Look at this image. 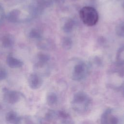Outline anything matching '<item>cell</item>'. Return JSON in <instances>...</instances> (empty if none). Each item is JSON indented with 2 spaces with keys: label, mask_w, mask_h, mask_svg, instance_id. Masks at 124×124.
<instances>
[{
  "label": "cell",
  "mask_w": 124,
  "mask_h": 124,
  "mask_svg": "<svg viewBox=\"0 0 124 124\" xmlns=\"http://www.w3.org/2000/svg\"><path fill=\"white\" fill-rule=\"evenodd\" d=\"M116 60L118 64L120 65L124 64V46L121 47L118 50Z\"/></svg>",
  "instance_id": "9"
},
{
  "label": "cell",
  "mask_w": 124,
  "mask_h": 124,
  "mask_svg": "<svg viewBox=\"0 0 124 124\" xmlns=\"http://www.w3.org/2000/svg\"><path fill=\"white\" fill-rule=\"evenodd\" d=\"M18 99L17 94L16 92H10L8 93L7 100L11 103H14L16 102Z\"/></svg>",
  "instance_id": "13"
},
{
  "label": "cell",
  "mask_w": 124,
  "mask_h": 124,
  "mask_svg": "<svg viewBox=\"0 0 124 124\" xmlns=\"http://www.w3.org/2000/svg\"><path fill=\"white\" fill-rule=\"evenodd\" d=\"M7 63L11 68H18L21 67L23 63L20 60L14 58L12 55L10 54L7 58Z\"/></svg>",
  "instance_id": "5"
},
{
  "label": "cell",
  "mask_w": 124,
  "mask_h": 124,
  "mask_svg": "<svg viewBox=\"0 0 124 124\" xmlns=\"http://www.w3.org/2000/svg\"><path fill=\"white\" fill-rule=\"evenodd\" d=\"M75 25V21L70 18L67 19L62 25V29L65 32H70L72 31Z\"/></svg>",
  "instance_id": "7"
},
{
  "label": "cell",
  "mask_w": 124,
  "mask_h": 124,
  "mask_svg": "<svg viewBox=\"0 0 124 124\" xmlns=\"http://www.w3.org/2000/svg\"><path fill=\"white\" fill-rule=\"evenodd\" d=\"M29 36L32 38L39 39L41 37L40 33L35 29H32L31 31L29 33Z\"/></svg>",
  "instance_id": "15"
},
{
  "label": "cell",
  "mask_w": 124,
  "mask_h": 124,
  "mask_svg": "<svg viewBox=\"0 0 124 124\" xmlns=\"http://www.w3.org/2000/svg\"><path fill=\"white\" fill-rule=\"evenodd\" d=\"M29 84L32 89H37L41 85V80L36 74H32L29 78Z\"/></svg>",
  "instance_id": "6"
},
{
  "label": "cell",
  "mask_w": 124,
  "mask_h": 124,
  "mask_svg": "<svg viewBox=\"0 0 124 124\" xmlns=\"http://www.w3.org/2000/svg\"><path fill=\"white\" fill-rule=\"evenodd\" d=\"M57 100L56 96L54 94H51L48 97L47 101L49 104H53L56 102Z\"/></svg>",
  "instance_id": "17"
},
{
  "label": "cell",
  "mask_w": 124,
  "mask_h": 124,
  "mask_svg": "<svg viewBox=\"0 0 124 124\" xmlns=\"http://www.w3.org/2000/svg\"><path fill=\"white\" fill-rule=\"evenodd\" d=\"M72 40L69 37H64L62 41V46L65 49H69L72 46Z\"/></svg>",
  "instance_id": "10"
},
{
  "label": "cell",
  "mask_w": 124,
  "mask_h": 124,
  "mask_svg": "<svg viewBox=\"0 0 124 124\" xmlns=\"http://www.w3.org/2000/svg\"><path fill=\"white\" fill-rule=\"evenodd\" d=\"M90 100L87 95L83 93H78L75 95L73 101L74 109L78 111H83L88 107Z\"/></svg>",
  "instance_id": "2"
},
{
  "label": "cell",
  "mask_w": 124,
  "mask_h": 124,
  "mask_svg": "<svg viewBox=\"0 0 124 124\" xmlns=\"http://www.w3.org/2000/svg\"><path fill=\"white\" fill-rule=\"evenodd\" d=\"M116 34L121 37H124V22L119 23L116 27Z\"/></svg>",
  "instance_id": "11"
},
{
  "label": "cell",
  "mask_w": 124,
  "mask_h": 124,
  "mask_svg": "<svg viewBox=\"0 0 124 124\" xmlns=\"http://www.w3.org/2000/svg\"><path fill=\"white\" fill-rule=\"evenodd\" d=\"M6 119L7 121L11 122L16 123V122L17 120L16 117V115L15 113L13 112H9L6 116Z\"/></svg>",
  "instance_id": "16"
},
{
  "label": "cell",
  "mask_w": 124,
  "mask_h": 124,
  "mask_svg": "<svg viewBox=\"0 0 124 124\" xmlns=\"http://www.w3.org/2000/svg\"><path fill=\"white\" fill-rule=\"evenodd\" d=\"M80 18L83 23L88 26H93L98 20V14L96 10L91 6H85L79 12Z\"/></svg>",
  "instance_id": "1"
},
{
  "label": "cell",
  "mask_w": 124,
  "mask_h": 124,
  "mask_svg": "<svg viewBox=\"0 0 124 124\" xmlns=\"http://www.w3.org/2000/svg\"></svg>",
  "instance_id": "19"
},
{
  "label": "cell",
  "mask_w": 124,
  "mask_h": 124,
  "mask_svg": "<svg viewBox=\"0 0 124 124\" xmlns=\"http://www.w3.org/2000/svg\"><path fill=\"white\" fill-rule=\"evenodd\" d=\"M20 14V11L18 10L15 9L9 12L7 16V19L11 22H16L17 21Z\"/></svg>",
  "instance_id": "8"
},
{
  "label": "cell",
  "mask_w": 124,
  "mask_h": 124,
  "mask_svg": "<svg viewBox=\"0 0 124 124\" xmlns=\"http://www.w3.org/2000/svg\"><path fill=\"white\" fill-rule=\"evenodd\" d=\"M88 71L87 65L81 61H77V63L74 66L72 78L76 80H81L86 76Z\"/></svg>",
  "instance_id": "3"
},
{
  "label": "cell",
  "mask_w": 124,
  "mask_h": 124,
  "mask_svg": "<svg viewBox=\"0 0 124 124\" xmlns=\"http://www.w3.org/2000/svg\"><path fill=\"white\" fill-rule=\"evenodd\" d=\"M6 76V72L3 69H0V80L4 79Z\"/></svg>",
  "instance_id": "18"
},
{
  "label": "cell",
  "mask_w": 124,
  "mask_h": 124,
  "mask_svg": "<svg viewBox=\"0 0 124 124\" xmlns=\"http://www.w3.org/2000/svg\"><path fill=\"white\" fill-rule=\"evenodd\" d=\"M101 122L102 124H117L118 120L112 115L110 110H108L103 114Z\"/></svg>",
  "instance_id": "4"
},
{
  "label": "cell",
  "mask_w": 124,
  "mask_h": 124,
  "mask_svg": "<svg viewBox=\"0 0 124 124\" xmlns=\"http://www.w3.org/2000/svg\"><path fill=\"white\" fill-rule=\"evenodd\" d=\"M39 64H45L49 60V57L48 55L45 54H39L38 55Z\"/></svg>",
  "instance_id": "14"
},
{
  "label": "cell",
  "mask_w": 124,
  "mask_h": 124,
  "mask_svg": "<svg viewBox=\"0 0 124 124\" xmlns=\"http://www.w3.org/2000/svg\"><path fill=\"white\" fill-rule=\"evenodd\" d=\"M2 43L4 47H9L13 44V40L12 38L8 35H6L3 37L2 39Z\"/></svg>",
  "instance_id": "12"
}]
</instances>
